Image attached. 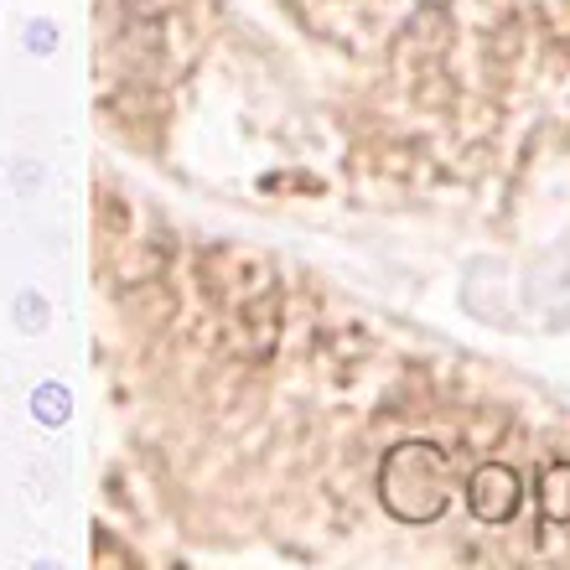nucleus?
<instances>
[{
	"label": "nucleus",
	"mask_w": 570,
	"mask_h": 570,
	"mask_svg": "<svg viewBox=\"0 0 570 570\" xmlns=\"http://www.w3.org/2000/svg\"><path fill=\"white\" fill-rule=\"evenodd\" d=\"M31 421L68 425V421H73V390H68V384H58V379L37 384V390H31Z\"/></svg>",
	"instance_id": "1"
},
{
	"label": "nucleus",
	"mask_w": 570,
	"mask_h": 570,
	"mask_svg": "<svg viewBox=\"0 0 570 570\" xmlns=\"http://www.w3.org/2000/svg\"><path fill=\"white\" fill-rule=\"evenodd\" d=\"M21 47L37 52V58H52V52H58V21H52V16H31L27 31H21Z\"/></svg>",
	"instance_id": "2"
},
{
	"label": "nucleus",
	"mask_w": 570,
	"mask_h": 570,
	"mask_svg": "<svg viewBox=\"0 0 570 570\" xmlns=\"http://www.w3.org/2000/svg\"><path fill=\"white\" fill-rule=\"evenodd\" d=\"M16 327L21 332H42L47 327V301L37 291H21L16 296Z\"/></svg>",
	"instance_id": "3"
}]
</instances>
